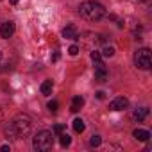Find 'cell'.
Listing matches in <instances>:
<instances>
[{
	"instance_id": "6da1fadb",
	"label": "cell",
	"mask_w": 152,
	"mask_h": 152,
	"mask_svg": "<svg viewBox=\"0 0 152 152\" xmlns=\"http://www.w3.org/2000/svg\"><path fill=\"white\" fill-rule=\"evenodd\" d=\"M31 127H32V122L27 115H18L15 116V120L9 124V127H6V136L13 138V140H20V138H25L29 132H31Z\"/></svg>"
},
{
	"instance_id": "7a4b0ae2",
	"label": "cell",
	"mask_w": 152,
	"mask_h": 152,
	"mask_svg": "<svg viewBox=\"0 0 152 152\" xmlns=\"http://www.w3.org/2000/svg\"><path fill=\"white\" fill-rule=\"evenodd\" d=\"M79 15L88 22H99L106 16V9L99 2H83L79 6Z\"/></svg>"
},
{
	"instance_id": "3957f363",
	"label": "cell",
	"mask_w": 152,
	"mask_h": 152,
	"mask_svg": "<svg viewBox=\"0 0 152 152\" xmlns=\"http://www.w3.org/2000/svg\"><path fill=\"white\" fill-rule=\"evenodd\" d=\"M32 147L34 150L38 152H45V150H50L54 147V136L50 131H39L34 138H32Z\"/></svg>"
},
{
	"instance_id": "277c9868",
	"label": "cell",
	"mask_w": 152,
	"mask_h": 152,
	"mask_svg": "<svg viewBox=\"0 0 152 152\" xmlns=\"http://www.w3.org/2000/svg\"><path fill=\"white\" fill-rule=\"evenodd\" d=\"M134 64L141 70H148L152 64V57H150V50L148 48H140L134 54Z\"/></svg>"
},
{
	"instance_id": "5b68a950",
	"label": "cell",
	"mask_w": 152,
	"mask_h": 152,
	"mask_svg": "<svg viewBox=\"0 0 152 152\" xmlns=\"http://www.w3.org/2000/svg\"><path fill=\"white\" fill-rule=\"evenodd\" d=\"M127 106H129V100H127L125 97H116V99L109 104V109H111V111H124V109H127Z\"/></svg>"
},
{
	"instance_id": "8992f818",
	"label": "cell",
	"mask_w": 152,
	"mask_h": 152,
	"mask_svg": "<svg viewBox=\"0 0 152 152\" xmlns=\"http://www.w3.org/2000/svg\"><path fill=\"white\" fill-rule=\"evenodd\" d=\"M15 34V23L13 22H4L2 25H0V36L2 38H11Z\"/></svg>"
},
{
	"instance_id": "52a82bcc",
	"label": "cell",
	"mask_w": 152,
	"mask_h": 152,
	"mask_svg": "<svg viewBox=\"0 0 152 152\" xmlns=\"http://www.w3.org/2000/svg\"><path fill=\"white\" fill-rule=\"evenodd\" d=\"M106 79H107V70H106L104 63H99V64H95V81H99V83H104Z\"/></svg>"
},
{
	"instance_id": "ba28073f",
	"label": "cell",
	"mask_w": 152,
	"mask_h": 152,
	"mask_svg": "<svg viewBox=\"0 0 152 152\" xmlns=\"http://www.w3.org/2000/svg\"><path fill=\"white\" fill-rule=\"evenodd\" d=\"M148 116V107H138V109H134V113H132V120L134 122H143L145 118Z\"/></svg>"
},
{
	"instance_id": "9c48e42d",
	"label": "cell",
	"mask_w": 152,
	"mask_h": 152,
	"mask_svg": "<svg viewBox=\"0 0 152 152\" xmlns=\"http://www.w3.org/2000/svg\"><path fill=\"white\" fill-rule=\"evenodd\" d=\"M132 136H134L138 141H148V140H150V132L145 131V129H136V131L132 132Z\"/></svg>"
},
{
	"instance_id": "30bf717a",
	"label": "cell",
	"mask_w": 152,
	"mask_h": 152,
	"mask_svg": "<svg viewBox=\"0 0 152 152\" xmlns=\"http://www.w3.org/2000/svg\"><path fill=\"white\" fill-rule=\"evenodd\" d=\"M83 106H84V99H83L81 95H77V97H73L70 109H72L73 113H77V111H81V107H83Z\"/></svg>"
},
{
	"instance_id": "8fae6325",
	"label": "cell",
	"mask_w": 152,
	"mask_h": 152,
	"mask_svg": "<svg viewBox=\"0 0 152 152\" xmlns=\"http://www.w3.org/2000/svg\"><path fill=\"white\" fill-rule=\"evenodd\" d=\"M63 36L68 38V39H77V29H75V25H68L63 29Z\"/></svg>"
},
{
	"instance_id": "7c38bea8",
	"label": "cell",
	"mask_w": 152,
	"mask_h": 152,
	"mask_svg": "<svg viewBox=\"0 0 152 152\" xmlns=\"http://www.w3.org/2000/svg\"><path fill=\"white\" fill-rule=\"evenodd\" d=\"M52 88H54V84H52V81H43V84H41V93L43 95H52Z\"/></svg>"
},
{
	"instance_id": "4fadbf2b",
	"label": "cell",
	"mask_w": 152,
	"mask_h": 152,
	"mask_svg": "<svg viewBox=\"0 0 152 152\" xmlns=\"http://www.w3.org/2000/svg\"><path fill=\"white\" fill-rule=\"evenodd\" d=\"M84 127H86V125H84V122H83L81 118H75V120H73V131L77 132V134H81V132L84 131Z\"/></svg>"
},
{
	"instance_id": "5bb4252c",
	"label": "cell",
	"mask_w": 152,
	"mask_h": 152,
	"mask_svg": "<svg viewBox=\"0 0 152 152\" xmlns=\"http://www.w3.org/2000/svg\"><path fill=\"white\" fill-rule=\"evenodd\" d=\"M59 141H61L63 147H68V145L72 143V138H70L68 134H63V132H61V134H59Z\"/></svg>"
},
{
	"instance_id": "9a60e30c",
	"label": "cell",
	"mask_w": 152,
	"mask_h": 152,
	"mask_svg": "<svg viewBox=\"0 0 152 152\" xmlns=\"http://www.w3.org/2000/svg\"><path fill=\"white\" fill-rule=\"evenodd\" d=\"M91 61L97 64V63H102V54L99 52V50H93L91 52Z\"/></svg>"
},
{
	"instance_id": "2e32d148",
	"label": "cell",
	"mask_w": 152,
	"mask_h": 152,
	"mask_svg": "<svg viewBox=\"0 0 152 152\" xmlns=\"http://www.w3.org/2000/svg\"><path fill=\"white\" fill-rule=\"evenodd\" d=\"M100 143H102V138H100V136H97V134H95V136H91V138H90V145H91V147H99Z\"/></svg>"
},
{
	"instance_id": "e0dca14e",
	"label": "cell",
	"mask_w": 152,
	"mask_h": 152,
	"mask_svg": "<svg viewBox=\"0 0 152 152\" xmlns=\"http://www.w3.org/2000/svg\"><path fill=\"white\" fill-rule=\"evenodd\" d=\"M102 56H106V57H113V56H115V48H113V47H106V48L102 50Z\"/></svg>"
},
{
	"instance_id": "ac0fdd59",
	"label": "cell",
	"mask_w": 152,
	"mask_h": 152,
	"mask_svg": "<svg viewBox=\"0 0 152 152\" xmlns=\"http://www.w3.org/2000/svg\"><path fill=\"white\" fill-rule=\"evenodd\" d=\"M47 107H48V111H50V113H56V111H57V107H59V104H57L56 100H52V102H48V106H47Z\"/></svg>"
},
{
	"instance_id": "d6986e66",
	"label": "cell",
	"mask_w": 152,
	"mask_h": 152,
	"mask_svg": "<svg viewBox=\"0 0 152 152\" xmlns=\"http://www.w3.org/2000/svg\"><path fill=\"white\" fill-rule=\"evenodd\" d=\"M68 54H70V56H77V54H79V47H75V45H72V47L68 48Z\"/></svg>"
},
{
	"instance_id": "ffe728a7",
	"label": "cell",
	"mask_w": 152,
	"mask_h": 152,
	"mask_svg": "<svg viewBox=\"0 0 152 152\" xmlns=\"http://www.w3.org/2000/svg\"><path fill=\"white\" fill-rule=\"evenodd\" d=\"M63 131H64V127H63V125H61V124H57V125H56V127H54V132H56V134H61V132H63Z\"/></svg>"
},
{
	"instance_id": "44dd1931",
	"label": "cell",
	"mask_w": 152,
	"mask_h": 152,
	"mask_svg": "<svg viewBox=\"0 0 152 152\" xmlns=\"http://www.w3.org/2000/svg\"><path fill=\"white\" fill-rule=\"evenodd\" d=\"M59 57H61L59 52H54V54H52V61H59Z\"/></svg>"
},
{
	"instance_id": "7402d4cb",
	"label": "cell",
	"mask_w": 152,
	"mask_h": 152,
	"mask_svg": "<svg viewBox=\"0 0 152 152\" xmlns=\"http://www.w3.org/2000/svg\"><path fill=\"white\" fill-rule=\"evenodd\" d=\"M104 97H106L104 91H97V99H104Z\"/></svg>"
},
{
	"instance_id": "603a6c76",
	"label": "cell",
	"mask_w": 152,
	"mask_h": 152,
	"mask_svg": "<svg viewBox=\"0 0 152 152\" xmlns=\"http://www.w3.org/2000/svg\"><path fill=\"white\" fill-rule=\"evenodd\" d=\"M0 150H2V152H9V145H4L2 148H0Z\"/></svg>"
},
{
	"instance_id": "cb8c5ba5",
	"label": "cell",
	"mask_w": 152,
	"mask_h": 152,
	"mask_svg": "<svg viewBox=\"0 0 152 152\" xmlns=\"http://www.w3.org/2000/svg\"><path fill=\"white\" fill-rule=\"evenodd\" d=\"M2 116H4V111H2V107H0V120H2Z\"/></svg>"
},
{
	"instance_id": "d4e9b609",
	"label": "cell",
	"mask_w": 152,
	"mask_h": 152,
	"mask_svg": "<svg viewBox=\"0 0 152 152\" xmlns=\"http://www.w3.org/2000/svg\"><path fill=\"white\" fill-rule=\"evenodd\" d=\"M9 2H11V4L15 6V4H18V0H9Z\"/></svg>"
},
{
	"instance_id": "484cf974",
	"label": "cell",
	"mask_w": 152,
	"mask_h": 152,
	"mask_svg": "<svg viewBox=\"0 0 152 152\" xmlns=\"http://www.w3.org/2000/svg\"><path fill=\"white\" fill-rule=\"evenodd\" d=\"M0 59H2V54H0Z\"/></svg>"
}]
</instances>
